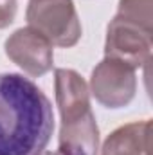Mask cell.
I'll return each mask as SVG.
<instances>
[{"label": "cell", "mask_w": 153, "mask_h": 155, "mask_svg": "<svg viewBox=\"0 0 153 155\" xmlns=\"http://www.w3.org/2000/svg\"><path fill=\"white\" fill-rule=\"evenodd\" d=\"M52 128V107L38 85L0 74V155H41Z\"/></svg>", "instance_id": "1"}, {"label": "cell", "mask_w": 153, "mask_h": 155, "mask_svg": "<svg viewBox=\"0 0 153 155\" xmlns=\"http://www.w3.org/2000/svg\"><path fill=\"white\" fill-rule=\"evenodd\" d=\"M56 97L61 112L60 152L65 155H94L97 126L90 112L86 85L74 71H56Z\"/></svg>", "instance_id": "2"}, {"label": "cell", "mask_w": 153, "mask_h": 155, "mask_svg": "<svg viewBox=\"0 0 153 155\" xmlns=\"http://www.w3.org/2000/svg\"><path fill=\"white\" fill-rule=\"evenodd\" d=\"M27 20L31 29L60 47L74 45L81 35L72 0H31Z\"/></svg>", "instance_id": "3"}, {"label": "cell", "mask_w": 153, "mask_h": 155, "mask_svg": "<svg viewBox=\"0 0 153 155\" xmlns=\"http://www.w3.org/2000/svg\"><path fill=\"white\" fill-rule=\"evenodd\" d=\"M5 51L7 56L31 76H40L47 72L52 65L50 41L31 27L16 31L7 40Z\"/></svg>", "instance_id": "4"}, {"label": "cell", "mask_w": 153, "mask_h": 155, "mask_svg": "<svg viewBox=\"0 0 153 155\" xmlns=\"http://www.w3.org/2000/svg\"><path fill=\"white\" fill-rule=\"evenodd\" d=\"M117 83L133 88V69L122 61L106 58L92 74V90L103 105L117 108L132 99V96L119 88Z\"/></svg>", "instance_id": "5"}, {"label": "cell", "mask_w": 153, "mask_h": 155, "mask_svg": "<svg viewBox=\"0 0 153 155\" xmlns=\"http://www.w3.org/2000/svg\"><path fill=\"white\" fill-rule=\"evenodd\" d=\"M16 13V2L15 0H0V29L9 25Z\"/></svg>", "instance_id": "6"}, {"label": "cell", "mask_w": 153, "mask_h": 155, "mask_svg": "<svg viewBox=\"0 0 153 155\" xmlns=\"http://www.w3.org/2000/svg\"><path fill=\"white\" fill-rule=\"evenodd\" d=\"M41 155H65V153H61V152H56V153H41Z\"/></svg>", "instance_id": "7"}]
</instances>
